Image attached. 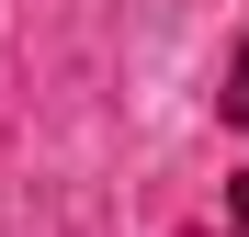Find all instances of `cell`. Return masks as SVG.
Wrapping results in <instances>:
<instances>
[{"label":"cell","mask_w":249,"mask_h":237,"mask_svg":"<svg viewBox=\"0 0 249 237\" xmlns=\"http://www.w3.org/2000/svg\"><path fill=\"white\" fill-rule=\"evenodd\" d=\"M227 125H249V46H238V68H227Z\"/></svg>","instance_id":"cell-1"},{"label":"cell","mask_w":249,"mask_h":237,"mask_svg":"<svg viewBox=\"0 0 249 237\" xmlns=\"http://www.w3.org/2000/svg\"><path fill=\"white\" fill-rule=\"evenodd\" d=\"M227 237H249V181H227Z\"/></svg>","instance_id":"cell-2"}]
</instances>
